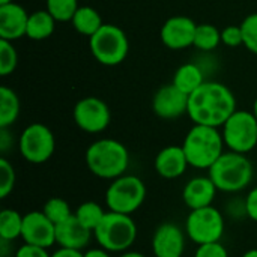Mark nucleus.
Instances as JSON below:
<instances>
[{
	"label": "nucleus",
	"instance_id": "7ed1b4c3",
	"mask_svg": "<svg viewBox=\"0 0 257 257\" xmlns=\"http://www.w3.org/2000/svg\"><path fill=\"white\" fill-rule=\"evenodd\" d=\"M224 140L218 128L197 125L187 133L182 148L191 167L209 170L212 164L224 154Z\"/></svg>",
	"mask_w": 257,
	"mask_h": 257
},
{
	"label": "nucleus",
	"instance_id": "4468645a",
	"mask_svg": "<svg viewBox=\"0 0 257 257\" xmlns=\"http://www.w3.org/2000/svg\"><path fill=\"white\" fill-rule=\"evenodd\" d=\"M185 232L175 223H163L152 236V251L158 257H182L185 251Z\"/></svg>",
	"mask_w": 257,
	"mask_h": 257
},
{
	"label": "nucleus",
	"instance_id": "c9c22d12",
	"mask_svg": "<svg viewBox=\"0 0 257 257\" xmlns=\"http://www.w3.org/2000/svg\"><path fill=\"white\" fill-rule=\"evenodd\" d=\"M50 257H84V253L78 251V250H71V248L59 247V250H56Z\"/></svg>",
	"mask_w": 257,
	"mask_h": 257
},
{
	"label": "nucleus",
	"instance_id": "cd10ccee",
	"mask_svg": "<svg viewBox=\"0 0 257 257\" xmlns=\"http://www.w3.org/2000/svg\"><path fill=\"white\" fill-rule=\"evenodd\" d=\"M78 8L77 0H47V11L56 21H71Z\"/></svg>",
	"mask_w": 257,
	"mask_h": 257
},
{
	"label": "nucleus",
	"instance_id": "aec40b11",
	"mask_svg": "<svg viewBox=\"0 0 257 257\" xmlns=\"http://www.w3.org/2000/svg\"><path fill=\"white\" fill-rule=\"evenodd\" d=\"M56 27V20L48 11H36L29 15L26 36L32 41L48 39Z\"/></svg>",
	"mask_w": 257,
	"mask_h": 257
},
{
	"label": "nucleus",
	"instance_id": "0eeeda50",
	"mask_svg": "<svg viewBox=\"0 0 257 257\" xmlns=\"http://www.w3.org/2000/svg\"><path fill=\"white\" fill-rule=\"evenodd\" d=\"M92 56L105 66L120 65L130 50L126 33L116 24H102V27L89 38Z\"/></svg>",
	"mask_w": 257,
	"mask_h": 257
},
{
	"label": "nucleus",
	"instance_id": "412c9836",
	"mask_svg": "<svg viewBox=\"0 0 257 257\" xmlns=\"http://www.w3.org/2000/svg\"><path fill=\"white\" fill-rule=\"evenodd\" d=\"M203 83H205L203 71L196 63H185L179 66L173 77V84L182 92H185L187 95H191Z\"/></svg>",
	"mask_w": 257,
	"mask_h": 257
},
{
	"label": "nucleus",
	"instance_id": "423d86ee",
	"mask_svg": "<svg viewBox=\"0 0 257 257\" xmlns=\"http://www.w3.org/2000/svg\"><path fill=\"white\" fill-rule=\"evenodd\" d=\"M146 200V185L136 175H122L111 181L105 191L108 211L133 215Z\"/></svg>",
	"mask_w": 257,
	"mask_h": 257
},
{
	"label": "nucleus",
	"instance_id": "72a5a7b5",
	"mask_svg": "<svg viewBox=\"0 0 257 257\" xmlns=\"http://www.w3.org/2000/svg\"><path fill=\"white\" fill-rule=\"evenodd\" d=\"M47 248L38 247V245H30V244H23L17 251L14 257H50Z\"/></svg>",
	"mask_w": 257,
	"mask_h": 257
},
{
	"label": "nucleus",
	"instance_id": "f3484780",
	"mask_svg": "<svg viewBox=\"0 0 257 257\" xmlns=\"http://www.w3.org/2000/svg\"><path fill=\"white\" fill-rule=\"evenodd\" d=\"M154 166H155L157 173L161 178L173 181V179L181 178L187 172L190 163H188V158L184 152L182 145L181 146L172 145V146L161 149L157 154Z\"/></svg>",
	"mask_w": 257,
	"mask_h": 257
},
{
	"label": "nucleus",
	"instance_id": "ea45409f",
	"mask_svg": "<svg viewBox=\"0 0 257 257\" xmlns=\"http://www.w3.org/2000/svg\"><path fill=\"white\" fill-rule=\"evenodd\" d=\"M253 114L257 117V98L256 101H254V104H253Z\"/></svg>",
	"mask_w": 257,
	"mask_h": 257
},
{
	"label": "nucleus",
	"instance_id": "dca6fc26",
	"mask_svg": "<svg viewBox=\"0 0 257 257\" xmlns=\"http://www.w3.org/2000/svg\"><path fill=\"white\" fill-rule=\"evenodd\" d=\"M27 21L29 14L21 5L15 2L0 5V39L14 42L26 36Z\"/></svg>",
	"mask_w": 257,
	"mask_h": 257
},
{
	"label": "nucleus",
	"instance_id": "2f4dec72",
	"mask_svg": "<svg viewBox=\"0 0 257 257\" xmlns=\"http://www.w3.org/2000/svg\"><path fill=\"white\" fill-rule=\"evenodd\" d=\"M221 42L227 47L236 48L239 45H244V36L241 26H229L221 30Z\"/></svg>",
	"mask_w": 257,
	"mask_h": 257
},
{
	"label": "nucleus",
	"instance_id": "5701e85b",
	"mask_svg": "<svg viewBox=\"0 0 257 257\" xmlns=\"http://www.w3.org/2000/svg\"><path fill=\"white\" fill-rule=\"evenodd\" d=\"M20 116V99L17 93L6 87H0V128H8Z\"/></svg>",
	"mask_w": 257,
	"mask_h": 257
},
{
	"label": "nucleus",
	"instance_id": "20e7f679",
	"mask_svg": "<svg viewBox=\"0 0 257 257\" xmlns=\"http://www.w3.org/2000/svg\"><path fill=\"white\" fill-rule=\"evenodd\" d=\"M208 172L217 190L223 193H239L245 190L254 175L253 163L248 157L233 151L224 152Z\"/></svg>",
	"mask_w": 257,
	"mask_h": 257
},
{
	"label": "nucleus",
	"instance_id": "393cba45",
	"mask_svg": "<svg viewBox=\"0 0 257 257\" xmlns=\"http://www.w3.org/2000/svg\"><path fill=\"white\" fill-rule=\"evenodd\" d=\"M105 214H107V211H104V208H102L99 203L92 202V200L81 203V205L75 209V212H74L75 218H77L84 227H87V229L92 230V232H95V229L99 226V223L102 221V218L105 217Z\"/></svg>",
	"mask_w": 257,
	"mask_h": 257
},
{
	"label": "nucleus",
	"instance_id": "c756f323",
	"mask_svg": "<svg viewBox=\"0 0 257 257\" xmlns=\"http://www.w3.org/2000/svg\"><path fill=\"white\" fill-rule=\"evenodd\" d=\"M15 169L14 166L5 158H0V199H6L15 187Z\"/></svg>",
	"mask_w": 257,
	"mask_h": 257
},
{
	"label": "nucleus",
	"instance_id": "f257e3e1",
	"mask_svg": "<svg viewBox=\"0 0 257 257\" xmlns=\"http://www.w3.org/2000/svg\"><path fill=\"white\" fill-rule=\"evenodd\" d=\"M236 111L232 90L217 81H205L190 95L188 116L197 125L220 128Z\"/></svg>",
	"mask_w": 257,
	"mask_h": 257
},
{
	"label": "nucleus",
	"instance_id": "6e6552de",
	"mask_svg": "<svg viewBox=\"0 0 257 257\" xmlns=\"http://www.w3.org/2000/svg\"><path fill=\"white\" fill-rule=\"evenodd\" d=\"M221 128L229 151L247 155L257 146V117L253 111L236 110Z\"/></svg>",
	"mask_w": 257,
	"mask_h": 257
},
{
	"label": "nucleus",
	"instance_id": "f704fd0d",
	"mask_svg": "<svg viewBox=\"0 0 257 257\" xmlns=\"http://www.w3.org/2000/svg\"><path fill=\"white\" fill-rule=\"evenodd\" d=\"M244 212L248 215L250 220L257 223V187H254L245 197L244 202Z\"/></svg>",
	"mask_w": 257,
	"mask_h": 257
},
{
	"label": "nucleus",
	"instance_id": "ddd939ff",
	"mask_svg": "<svg viewBox=\"0 0 257 257\" xmlns=\"http://www.w3.org/2000/svg\"><path fill=\"white\" fill-rule=\"evenodd\" d=\"M188 101L190 95H187L172 83L157 90L152 99V110L158 117L172 120L188 113Z\"/></svg>",
	"mask_w": 257,
	"mask_h": 257
},
{
	"label": "nucleus",
	"instance_id": "9b49d317",
	"mask_svg": "<svg viewBox=\"0 0 257 257\" xmlns=\"http://www.w3.org/2000/svg\"><path fill=\"white\" fill-rule=\"evenodd\" d=\"M72 116L77 126L89 134L102 133L111 120L108 105L96 96H86L80 99L74 107Z\"/></svg>",
	"mask_w": 257,
	"mask_h": 257
},
{
	"label": "nucleus",
	"instance_id": "7c9ffc66",
	"mask_svg": "<svg viewBox=\"0 0 257 257\" xmlns=\"http://www.w3.org/2000/svg\"><path fill=\"white\" fill-rule=\"evenodd\" d=\"M241 29L244 36V47L253 54H257V12L245 17V20L241 23Z\"/></svg>",
	"mask_w": 257,
	"mask_h": 257
},
{
	"label": "nucleus",
	"instance_id": "c85d7f7f",
	"mask_svg": "<svg viewBox=\"0 0 257 257\" xmlns=\"http://www.w3.org/2000/svg\"><path fill=\"white\" fill-rule=\"evenodd\" d=\"M18 63V54L11 41L0 39V75H11Z\"/></svg>",
	"mask_w": 257,
	"mask_h": 257
},
{
	"label": "nucleus",
	"instance_id": "e433bc0d",
	"mask_svg": "<svg viewBox=\"0 0 257 257\" xmlns=\"http://www.w3.org/2000/svg\"><path fill=\"white\" fill-rule=\"evenodd\" d=\"M84 257H111V256H110V251L104 250L102 247H98V248H90V250L84 251Z\"/></svg>",
	"mask_w": 257,
	"mask_h": 257
},
{
	"label": "nucleus",
	"instance_id": "b1692460",
	"mask_svg": "<svg viewBox=\"0 0 257 257\" xmlns=\"http://www.w3.org/2000/svg\"><path fill=\"white\" fill-rule=\"evenodd\" d=\"M23 218L24 215L15 209H3L0 212V239L12 242L21 238Z\"/></svg>",
	"mask_w": 257,
	"mask_h": 257
},
{
	"label": "nucleus",
	"instance_id": "4c0bfd02",
	"mask_svg": "<svg viewBox=\"0 0 257 257\" xmlns=\"http://www.w3.org/2000/svg\"><path fill=\"white\" fill-rule=\"evenodd\" d=\"M119 257H145L142 253H137V251H125V253H120Z\"/></svg>",
	"mask_w": 257,
	"mask_h": 257
},
{
	"label": "nucleus",
	"instance_id": "a19ab883",
	"mask_svg": "<svg viewBox=\"0 0 257 257\" xmlns=\"http://www.w3.org/2000/svg\"><path fill=\"white\" fill-rule=\"evenodd\" d=\"M11 2H14V0H0V5H5V3H11Z\"/></svg>",
	"mask_w": 257,
	"mask_h": 257
},
{
	"label": "nucleus",
	"instance_id": "2eb2a0df",
	"mask_svg": "<svg viewBox=\"0 0 257 257\" xmlns=\"http://www.w3.org/2000/svg\"><path fill=\"white\" fill-rule=\"evenodd\" d=\"M197 24L182 15L169 18L161 27V41L170 50H185L194 44Z\"/></svg>",
	"mask_w": 257,
	"mask_h": 257
},
{
	"label": "nucleus",
	"instance_id": "6ab92c4d",
	"mask_svg": "<svg viewBox=\"0 0 257 257\" xmlns=\"http://www.w3.org/2000/svg\"><path fill=\"white\" fill-rule=\"evenodd\" d=\"M217 191L218 190L209 176H196L185 184L182 190V200L191 211L206 208L212 205Z\"/></svg>",
	"mask_w": 257,
	"mask_h": 257
},
{
	"label": "nucleus",
	"instance_id": "39448f33",
	"mask_svg": "<svg viewBox=\"0 0 257 257\" xmlns=\"http://www.w3.org/2000/svg\"><path fill=\"white\" fill-rule=\"evenodd\" d=\"M137 224L131 215L107 211L105 217L95 229L93 236L99 247L110 253H125L136 242Z\"/></svg>",
	"mask_w": 257,
	"mask_h": 257
},
{
	"label": "nucleus",
	"instance_id": "a211bd4d",
	"mask_svg": "<svg viewBox=\"0 0 257 257\" xmlns=\"http://www.w3.org/2000/svg\"><path fill=\"white\" fill-rule=\"evenodd\" d=\"M93 232L84 227L75 215H71L65 221L56 224V244L62 248H71L83 251L90 242Z\"/></svg>",
	"mask_w": 257,
	"mask_h": 257
},
{
	"label": "nucleus",
	"instance_id": "bb28decb",
	"mask_svg": "<svg viewBox=\"0 0 257 257\" xmlns=\"http://www.w3.org/2000/svg\"><path fill=\"white\" fill-rule=\"evenodd\" d=\"M42 212L54 224H59V223L65 221L66 218H69L71 215H74V212L71 211L69 203L65 199H60V197H51L50 200H47L44 208H42Z\"/></svg>",
	"mask_w": 257,
	"mask_h": 257
},
{
	"label": "nucleus",
	"instance_id": "a878e982",
	"mask_svg": "<svg viewBox=\"0 0 257 257\" xmlns=\"http://www.w3.org/2000/svg\"><path fill=\"white\" fill-rule=\"evenodd\" d=\"M221 42V32L209 23L197 24L194 35V47L202 51H212Z\"/></svg>",
	"mask_w": 257,
	"mask_h": 257
},
{
	"label": "nucleus",
	"instance_id": "f8f14e48",
	"mask_svg": "<svg viewBox=\"0 0 257 257\" xmlns=\"http://www.w3.org/2000/svg\"><path fill=\"white\" fill-rule=\"evenodd\" d=\"M21 239L24 244L50 248L56 244V224L42 211H30L23 218Z\"/></svg>",
	"mask_w": 257,
	"mask_h": 257
},
{
	"label": "nucleus",
	"instance_id": "58836bf2",
	"mask_svg": "<svg viewBox=\"0 0 257 257\" xmlns=\"http://www.w3.org/2000/svg\"><path fill=\"white\" fill-rule=\"evenodd\" d=\"M242 257H257V248H251V250L245 251Z\"/></svg>",
	"mask_w": 257,
	"mask_h": 257
},
{
	"label": "nucleus",
	"instance_id": "473e14b6",
	"mask_svg": "<svg viewBox=\"0 0 257 257\" xmlns=\"http://www.w3.org/2000/svg\"><path fill=\"white\" fill-rule=\"evenodd\" d=\"M194 257H229V251L221 244V241H218V242L197 245Z\"/></svg>",
	"mask_w": 257,
	"mask_h": 257
},
{
	"label": "nucleus",
	"instance_id": "1a4fd4ad",
	"mask_svg": "<svg viewBox=\"0 0 257 257\" xmlns=\"http://www.w3.org/2000/svg\"><path fill=\"white\" fill-rule=\"evenodd\" d=\"M224 227L226 223L223 214L212 205L193 209L185 221V233L197 245L221 241Z\"/></svg>",
	"mask_w": 257,
	"mask_h": 257
},
{
	"label": "nucleus",
	"instance_id": "9d476101",
	"mask_svg": "<svg viewBox=\"0 0 257 257\" xmlns=\"http://www.w3.org/2000/svg\"><path fill=\"white\" fill-rule=\"evenodd\" d=\"M56 149L53 131L44 123H30L18 139V151L30 164L47 163Z\"/></svg>",
	"mask_w": 257,
	"mask_h": 257
},
{
	"label": "nucleus",
	"instance_id": "4be33fe9",
	"mask_svg": "<svg viewBox=\"0 0 257 257\" xmlns=\"http://www.w3.org/2000/svg\"><path fill=\"white\" fill-rule=\"evenodd\" d=\"M71 23L80 35H84L89 38L95 35L104 24L98 11L90 6H80L75 15L72 17Z\"/></svg>",
	"mask_w": 257,
	"mask_h": 257
},
{
	"label": "nucleus",
	"instance_id": "f03ea898",
	"mask_svg": "<svg viewBox=\"0 0 257 257\" xmlns=\"http://www.w3.org/2000/svg\"><path fill=\"white\" fill-rule=\"evenodd\" d=\"M84 160L93 176L113 181L128 170L130 152L123 143L114 139H101L87 148Z\"/></svg>",
	"mask_w": 257,
	"mask_h": 257
},
{
	"label": "nucleus",
	"instance_id": "79ce46f5",
	"mask_svg": "<svg viewBox=\"0 0 257 257\" xmlns=\"http://www.w3.org/2000/svg\"><path fill=\"white\" fill-rule=\"evenodd\" d=\"M152 257H158V256H152Z\"/></svg>",
	"mask_w": 257,
	"mask_h": 257
}]
</instances>
